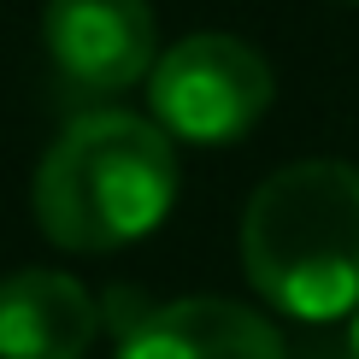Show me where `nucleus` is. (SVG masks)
I'll use <instances>...</instances> for the list:
<instances>
[{
	"instance_id": "1",
	"label": "nucleus",
	"mask_w": 359,
	"mask_h": 359,
	"mask_svg": "<svg viewBox=\"0 0 359 359\" xmlns=\"http://www.w3.org/2000/svg\"><path fill=\"white\" fill-rule=\"evenodd\" d=\"M36 224L65 253H118L177 206V147L142 112H83L48 142L29 183Z\"/></svg>"
},
{
	"instance_id": "4",
	"label": "nucleus",
	"mask_w": 359,
	"mask_h": 359,
	"mask_svg": "<svg viewBox=\"0 0 359 359\" xmlns=\"http://www.w3.org/2000/svg\"><path fill=\"white\" fill-rule=\"evenodd\" d=\"M41 41L53 71L83 95H124L159 59V24L147 0H48Z\"/></svg>"
},
{
	"instance_id": "8",
	"label": "nucleus",
	"mask_w": 359,
	"mask_h": 359,
	"mask_svg": "<svg viewBox=\"0 0 359 359\" xmlns=\"http://www.w3.org/2000/svg\"><path fill=\"white\" fill-rule=\"evenodd\" d=\"M353 6H359V0H353Z\"/></svg>"
},
{
	"instance_id": "5",
	"label": "nucleus",
	"mask_w": 359,
	"mask_h": 359,
	"mask_svg": "<svg viewBox=\"0 0 359 359\" xmlns=\"http://www.w3.org/2000/svg\"><path fill=\"white\" fill-rule=\"evenodd\" d=\"M118 359H289L265 312L224 294H183L147 306L118 330Z\"/></svg>"
},
{
	"instance_id": "3",
	"label": "nucleus",
	"mask_w": 359,
	"mask_h": 359,
	"mask_svg": "<svg viewBox=\"0 0 359 359\" xmlns=\"http://www.w3.org/2000/svg\"><path fill=\"white\" fill-rule=\"evenodd\" d=\"M277 77L265 53L242 36L201 29L165 48L147 71V112L171 142L194 147H224L242 142L265 112H271Z\"/></svg>"
},
{
	"instance_id": "2",
	"label": "nucleus",
	"mask_w": 359,
	"mask_h": 359,
	"mask_svg": "<svg viewBox=\"0 0 359 359\" xmlns=\"http://www.w3.org/2000/svg\"><path fill=\"white\" fill-rule=\"evenodd\" d=\"M242 271L265 306L301 324L359 312V171L301 159L271 171L242 212Z\"/></svg>"
},
{
	"instance_id": "6",
	"label": "nucleus",
	"mask_w": 359,
	"mask_h": 359,
	"mask_svg": "<svg viewBox=\"0 0 359 359\" xmlns=\"http://www.w3.org/2000/svg\"><path fill=\"white\" fill-rule=\"evenodd\" d=\"M100 306L77 277L53 265L0 277V359H88Z\"/></svg>"
},
{
	"instance_id": "7",
	"label": "nucleus",
	"mask_w": 359,
	"mask_h": 359,
	"mask_svg": "<svg viewBox=\"0 0 359 359\" xmlns=\"http://www.w3.org/2000/svg\"><path fill=\"white\" fill-rule=\"evenodd\" d=\"M348 359H359V312H353V324H348Z\"/></svg>"
}]
</instances>
